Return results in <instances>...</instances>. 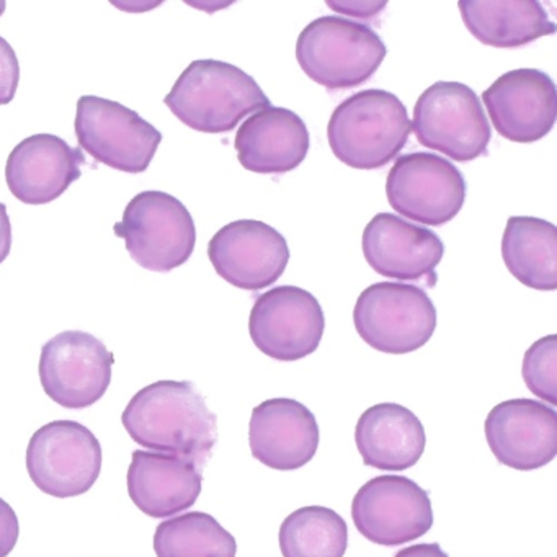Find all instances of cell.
<instances>
[{
	"mask_svg": "<svg viewBox=\"0 0 557 557\" xmlns=\"http://www.w3.org/2000/svg\"><path fill=\"white\" fill-rule=\"evenodd\" d=\"M133 442L149 451L177 456L200 469L218 442V419L190 381L164 380L133 396L122 416Z\"/></svg>",
	"mask_w": 557,
	"mask_h": 557,
	"instance_id": "1",
	"label": "cell"
},
{
	"mask_svg": "<svg viewBox=\"0 0 557 557\" xmlns=\"http://www.w3.org/2000/svg\"><path fill=\"white\" fill-rule=\"evenodd\" d=\"M164 103L185 126L207 135L233 132L240 120L272 106L252 76L216 60L194 61Z\"/></svg>",
	"mask_w": 557,
	"mask_h": 557,
	"instance_id": "2",
	"label": "cell"
},
{
	"mask_svg": "<svg viewBox=\"0 0 557 557\" xmlns=\"http://www.w3.org/2000/svg\"><path fill=\"white\" fill-rule=\"evenodd\" d=\"M412 122L399 97L368 89L345 99L332 113L329 146L338 161L358 171L384 168L406 148Z\"/></svg>",
	"mask_w": 557,
	"mask_h": 557,
	"instance_id": "3",
	"label": "cell"
},
{
	"mask_svg": "<svg viewBox=\"0 0 557 557\" xmlns=\"http://www.w3.org/2000/svg\"><path fill=\"white\" fill-rule=\"evenodd\" d=\"M386 54V45L373 28L337 15L315 18L296 41L302 73L329 90L368 83Z\"/></svg>",
	"mask_w": 557,
	"mask_h": 557,
	"instance_id": "4",
	"label": "cell"
},
{
	"mask_svg": "<svg viewBox=\"0 0 557 557\" xmlns=\"http://www.w3.org/2000/svg\"><path fill=\"white\" fill-rule=\"evenodd\" d=\"M132 259L149 272L168 273L188 262L197 244L194 218L178 198L149 190L133 197L116 223Z\"/></svg>",
	"mask_w": 557,
	"mask_h": 557,
	"instance_id": "5",
	"label": "cell"
},
{
	"mask_svg": "<svg viewBox=\"0 0 557 557\" xmlns=\"http://www.w3.org/2000/svg\"><path fill=\"white\" fill-rule=\"evenodd\" d=\"M354 324L361 341L374 350L412 354L435 334L436 308L419 286L374 283L358 296Z\"/></svg>",
	"mask_w": 557,
	"mask_h": 557,
	"instance_id": "6",
	"label": "cell"
},
{
	"mask_svg": "<svg viewBox=\"0 0 557 557\" xmlns=\"http://www.w3.org/2000/svg\"><path fill=\"white\" fill-rule=\"evenodd\" d=\"M413 135L423 148L456 162L487 154L491 125L478 94L461 83L430 86L413 107Z\"/></svg>",
	"mask_w": 557,
	"mask_h": 557,
	"instance_id": "7",
	"label": "cell"
},
{
	"mask_svg": "<svg viewBox=\"0 0 557 557\" xmlns=\"http://www.w3.org/2000/svg\"><path fill=\"white\" fill-rule=\"evenodd\" d=\"M102 461L99 438L74 420L47 423L28 442V475L51 497L70 498L89 492L99 479Z\"/></svg>",
	"mask_w": 557,
	"mask_h": 557,
	"instance_id": "8",
	"label": "cell"
},
{
	"mask_svg": "<svg viewBox=\"0 0 557 557\" xmlns=\"http://www.w3.org/2000/svg\"><path fill=\"white\" fill-rule=\"evenodd\" d=\"M74 128L87 154L126 174L148 171L162 141V133L138 113L96 96L81 97Z\"/></svg>",
	"mask_w": 557,
	"mask_h": 557,
	"instance_id": "9",
	"label": "cell"
},
{
	"mask_svg": "<svg viewBox=\"0 0 557 557\" xmlns=\"http://www.w3.org/2000/svg\"><path fill=\"white\" fill-rule=\"evenodd\" d=\"M468 194L461 171L432 152L396 159L386 178V197L400 216L425 226H443L458 216Z\"/></svg>",
	"mask_w": 557,
	"mask_h": 557,
	"instance_id": "10",
	"label": "cell"
},
{
	"mask_svg": "<svg viewBox=\"0 0 557 557\" xmlns=\"http://www.w3.org/2000/svg\"><path fill=\"white\" fill-rule=\"evenodd\" d=\"M115 357L102 341L83 331L54 335L41 348V386L66 409H87L106 396Z\"/></svg>",
	"mask_w": 557,
	"mask_h": 557,
	"instance_id": "11",
	"label": "cell"
},
{
	"mask_svg": "<svg viewBox=\"0 0 557 557\" xmlns=\"http://www.w3.org/2000/svg\"><path fill=\"white\" fill-rule=\"evenodd\" d=\"M351 520L371 543L400 546L432 530V500L429 492L412 479L376 475L355 494Z\"/></svg>",
	"mask_w": 557,
	"mask_h": 557,
	"instance_id": "12",
	"label": "cell"
},
{
	"mask_svg": "<svg viewBox=\"0 0 557 557\" xmlns=\"http://www.w3.org/2000/svg\"><path fill=\"white\" fill-rule=\"evenodd\" d=\"M325 331L322 306L298 286H278L256 299L249 318L253 345L267 357L298 361L321 345Z\"/></svg>",
	"mask_w": 557,
	"mask_h": 557,
	"instance_id": "13",
	"label": "cell"
},
{
	"mask_svg": "<svg viewBox=\"0 0 557 557\" xmlns=\"http://www.w3.org/2000/svg\"><path fill=\"white\" fill-rule=\"evenodd\" d=\"M211 265L230 285L259 292L278 282L289 262L285 237L256 220H239L221 227L208 244Z\"/></svg>",
	"mask_w": 557,
	"mask_h": 557,
	"instance_id": "14",
	"label": "cell"
},
{
	"mask_svg": "<svg viewBox=\"0 0 557 557\" xmlns=\"http://www.w3.org/2000/svg\"><path fill=\"white\" fill-rule=\"evenodd\" d=\"M495 132L518 145L549 135L557 119L556 84L540 70L508 71L482 94Z\"/></svg>",
	"mask_w": 557,
	"mask_h": 557,
	"instance_id": "15",
	"label": "cell"
},
{
	"mask_svg": "<svg viewBox=\"0 0 557 557\" xmlns=\"http://www.w3.org/2000/svg\"><path fill=\"white\" fill-rule=\"evenodd\" d=\"M488 448L500 465L533 471L557 455V412L541 400L508 399L485 419Z\"/></svg>",
	"mask_w": 557,
	"mask_h": 557,
	"instance_id": "16",
	"label": "cell"
},
{
	"mask_svg": "<svg viewBox=\"0 0 557 557\" xmlns=\"http://www.w3.org/2000/svg\"><path fill=\"white\" fill-rule=\"evenodd\" d=\"M361 247L377 275L430 286L435 285V269L445 256L443 240L433 231L393 213L376 214L367 224Z\"/></svg>",
	"mask_w": 557,
	"mask_h": 557,
	"instance_id": "17",
	"label": "cell"
},
{
	"mask_svg": "<svg viewBox=\"0 0 557 557\" xmlns=\"http://www.w3.org/2000/svg\"><path fill=\"white\" fill-rule=\"evenodd\" d=\"M318 420L296 399L275 397L253 407L249 445L253 458L276 471H296L312 461L319 448Z\"/></svg>",
	"mask_w": 557,
	"mask_h": 557,
	"instance_id": "18",
	"label": "cell"
},
{
	"mask_svg": "<svg viewBox=\"0 0 557 557\" xmlns=\"http://www.w3.org/2000/svg\"><path fill=\"white\" fill-rule=\"evenodd\" d=\"M86 156L60 136H30L12 149L5 165L9 190L25 205L58 200L83 175Z\"/></svg>",
	"mask_w": 557,
	"mask_h": 557,
	"instance_id": "19",
	"label": "cell"
},
{
	"mask_svg": "<svg viewBox=\"0 0 557 557\" xmlns=\"http://www.w3.org/2000/svg\"><path fill=\"white\" fill-rule=\"evenodd\" d=\"M309 146L311 136L301 116L272 106L249 116L234 141L240 165L265 175L296 171L305 162Z\"/></svg>",
	"mask_w": 557,
	"mask_h": 557,
	"instance_id": "20",
	"label": "cell"
},
{
	"mask_svg": "<svg viewBox=\"0 0 557 557\" xmlns=\"http://www.w3.org/2000/svg\"><path fill=\"white\" fill-rule=\"evenodd\" d=\"M128 494L151 518L177 517L194 507L201 494L203 469L177 456L138 449L129 465Z\"/></svg>",
	"mask_w": 557,
	"mask_h": 557,
	"instance_id": "21",
	"label": "cell"
},
{
	"mask_svg": "<svg viewBox=\"0 0 557 557\" xmlns=\"http://www.w3.org/2000/svg\"><path fill=\"white\" fill-rule=\"evenodd\" d=\"M355 442L364 465L381 471H406L422 458L426 435L412 410L381 403L361 413Z\"/></svg>",
	"mask_w": 557,
	"mask_h": 557,
	"instance_id": "22",
	"label": "cell"
},
{
	"mask_svg": "<svg viewBox=\"0 0 557 557\" xmlns=\"http://www.w3.org/2000/svg\"><path fill=\"white\" fill-rule=\"evenodd\" d=\"M462 22L479 44L520 48L556 34V24L537 0H461Z\"/></svg>",
	"mask_w": 557,
	"mask_h": 557,
	"instance_id": "23",
	"label": "cell"
},
{
	"mask_svg": "<svg viewBox=\"0 0 557 557\" xmlns=\"http://www.w3.org/2000/svg\"><path fill=\"white\" fill-rule=\"evenodd\" d=\"M502 259L508 272L527 288H557V230L549 221L508 218L502 237Z\"/></svg>",
	"mask_w": 557,
	"mask_h": 557,
	"instance_id": "24",
	"label": "cell"
},
{
	"mask_svg": "<svg viewBox=\"0 0 557 557\" xmlns=\"http://www.w3.org/2000/svg\"><path fill=\"white\" fill-rule=\"evenodd\" d=\"M278 541L283 557H344L348 527L332 508L309 505L283 520Z\"/></svg>",
	"mask_w": 557,
	"mask_h": 557,
	"instance_id": "25",
	"label": "cell"
},
{
	"mask_svg": "<svg viewBox=\"0 0 557 557\" xmlns=\"http://www.w3.org/2000/svg\"><path fill=\"white\" fill-rule=\"evenodd\" d=\"M158 557H236V537L205 511L162 521L154 533Z\"/></svg>",
	"mask_w": 557,
	"mask_h": 557,
	"instance_id": "26",
	"label": "cell"
},
{
	"mask_svg": "<svg viewBox=\"0 0 557 557\" xmlns=\"http://www.w3.org/2000/svg\"><path fill=\"white\" fill-rule=\"evenodd\" d=\"M521 376L537 399L557 406V335H546L528 348Z\"/></svg>",
	"mask_w": 557,
	"mask_h": 557,
	"instance_id": "27",
	"label": "cell"
},
{
	"mask_svg": "<svg viewBox=\"0 0 557 557\" xmlns=\"http://www.w3.org/2000/svg\"><path fill=\"white\" fill-rule=\"evenodd\" d=\"M21 83L17 54L5 38L0 37V106H9L15 99Z\"/></svg>",
	"mask_w": 557,
	"mask_h": 557,
	"instance_id": "28",
	"label": "cell"
},
{
	"mask_svg": "<svg viewBox=\"0 0 557 557\" xmlns=\"http://www.w3.org/2000/svg\"><path fill=\"white\" fill-rule=\"evenodd\" d=\"M21 534L18 517L14 508L0 497V557H8L14 550Z\"/></svg>",
	"mask_w": 557,
	"mask_h": 557,
	"instance_id": "29",
	"label": "cell"
},
{
	"mask_svg": "<svg viewBox=\"0 0 557 557\" xmlns=\"http://www.w3.org/2000/svg\"><path fill=\"white\" fill-rule=\"evenodd\" d=\"M325 4L337 12V14L347 15L354 18H368L376 17L377 14L386 9V2H376V0H327Z\"/></svg>",
	"mask_w": 557,
	"mask_h": 557,
	"instance_id": "30",
	"label": "cell"
},
{
	"mask_svg": "<svg viewBox=\"0 0 557 557\" xmlns=\"http://www.w3.org/2000/svg\"><path fill=\"white\" fill-rule=\"evenodd\" d=\"M12 249V224L8 207L0 203V263L8 259Z\"/></svg>",
	"mask_w": 557,
	"mask_h": 557,
	"instance_id": "31",
	"label": "cell"
},
{
	"mask_svg": "<svg viewBox=\"0 0 557 557\" xmlns=\"http://www.w3.org/2000/svg\"><path fill=\"white\" fill-rule=\"evenodd\" d=\"M394 557H449L438 543H419L404 547Z\"/></svg>",
	"mask_w": 557,
	"mask_h": 557,
	"instance_id": "32",
	"label": "cell"
},
{
	"mask_svg": "<svg viewBox=\"0 0 557 557\" xmlns=\"http://www.w3.org/2000/svg\"><path fill=\"white\" fill-rule=\"evenodd\" d=\"M112 4L120 11L128 12V14H143V12L152 11L162 4V0H112Z\"/></svg>",
	"mask_w": 557,
	"mask_h": 557,
	"instance_id": "33",
	"label": "cell"
},
{
	"mask_svg": "<svg viewBox=\"0 0 557 557\" xmlns=\"http://www.w3.org/2000/svg\"><path fill=\"white\" fill-rule=\"evenodd\" d=\"M187 4L194 5V8L201 9V11L213 14V12L220 11V9L227 8L231 2H213V0H201V2H188Z\"/></svg>",
	"mask_w": 557,
	"mask_h": 557,
	"instance_id": "34",
	"label": "cell"
},
{
	"mask_svg": "<svg viewBox=\"0 0 557 557\" xmlns=\"http://www.w3.org/2000/svg\"><path fill=\"white\" fill-rule=\"evenodd\" d=\"M5 8H8V4H5V0H0V17H2V14H4Z\"/></svg>",
	"mask_w": 557,
	"mask_h": 557,
	"instance_id": "35",
	"label": "cell"
}]
</instances>
